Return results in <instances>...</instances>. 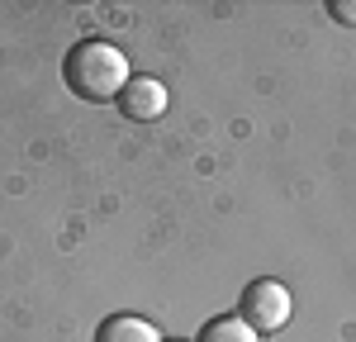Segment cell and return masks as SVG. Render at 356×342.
I'll use <instances>...</instances> for the list:
<instances>
[{"instance_id":"6da1fadb","label":"cell","mask_w":356,"mask_h":342,"mask_svg":"<svg viewBox=\"0 0 356 342\" xmlns=\"http://www.w3.org/2000/svg\"><path fill=\"white\" fill-rule=\"evenodd\" d=\"M62 81H67V90H72L76 100H86V105H110V100L124 95V86L134 81V72H129V57L119 53L114 43L86 38V43H76V48L67 53Z\"/></svg>"},{"instance_id":"7a4b0ae2","label":"cell","mask_w":356,"mask_h":342,"mask_svg":"<svg viewBox=\"0 0 356 342\" xmlns=\"http://www.w3.org/2000/svg\"><path fill=\"white\" fill-rule=\"evenodd\" d=\"M238 314H243L257 333H280V328L295 318V295H290V285L261 276V281H252L243 290V309Z\"/></svg>"},{"instance_id":"3957f363","label":"cell","mask_w":356,"mask_h":342,"mask_svg":"<svg viewBox=\"0 0 356 342\" xmlns=\"http://www.w3.org/2000/svg\"><path fill=\"white\" fill-rule=\"evenodd\" d=\"M114 105L124 110V119H134V124H152V119H162V114H166L171 95H166V86L157 81V76H134Z\"/></svg>"},{"instance_id":"277c9868","label":"cell","mask_w":356,"mask_h":342,"mask_svg":"<svg viewBox=\"0 0 356 342\" xmlns=\"http://www.w3.org/2000/svg\"><path fill=\"white\" fill-rule=\"evenodd\" d=\"M95 342H166V338L157 333V323H147L143 314H110L100 323Z\"/></svg>"},{"instance_id":"5b68a950","label":"cell","mask_w":356,"mask_h":342,"mask_svg":"<svg viewBox=\"0 0 356 342\" xmlns=\"http://www.w3.org/2000/svg\"><path fill=\"white\" fill-rule=\"evenodd\" d=\"M200 342H261V333L247 323L243 314H219L200 328Z\"/></svg>"},{"instance_id":"8992f818","label":"cell","mask_w":356,"mask_h":342,"mask_svg":"<svg viewBox=\"0 0 356 342\" xmlns=\"http://www.w3.org/2000/svg\"><path fill=\"white\" fill-rule=\"evenodd\" d=\"M328 15L342 24H356V0H328Z\"/></svg>"},{"instance_id":"52a82bcc","label":"cell","mask_w":356,"mask_h":342,"mask_svg":"<svg viewBox=\"0 0 356 342\" xmlns=\"http://www.w3.org/2000/svg\"><path fill=\"white\" fill-rule=\"evenodd\" d=\"M176 342H181V338H176Z\"/></svg>"}]
</instances>
